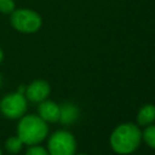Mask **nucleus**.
<instances>
[{
    "label": "nucleus",
    "mask_w": 155,
    "mask_h": 155,
    "mask_svg": "<svg viewBox=\"0 0 155 155\" xmlns=\"http://www.w3.org/2000/svg\"><path fill=\"white\" fill-rule=\"evenodd\" d=\"M142 132L132 122L119 125L110 134V145L113 150L121 155L133 153L140 144Z\"/></svg>",
    "instance_id": "f257e3e1"
},
{
    "label": "nucleus",
    "mask_w": 155,
    "mask_h": 155,
    "mask_svg": "<svg viewBox=\"0 0 155 155\" xmlns=\"http://www.w3.org/2000/svg\"><path fill=\"white\" fill-rule=\"evenodd\" d=\"M48 127L46 121L36 115L22 116L17 127V136L21 138L23 144L35 145L45 139L47 136Z\"/></svg>",
    "instance_id": "f03ea898"
},
{
    "label": "nucleus",
    "mask_w": 155,
    "mask_h": 155,
    "mask_svg": "<svg viewBox=\"0 0 155 155\" xmlns=\"http://www.w3.org/2000/svg\"><path fill=\"white\" fill-rule=\"evenodd\" d=\"M11 25L21 33H35L41 27V17L29 8H18L11 13Z\"/></svg>",
    "instance_id": "7ed1b4c3"
},
{
    "label": "nucleus",
    "mask_w": 155,
    "mask_h": 155,
    "mask_svg": "<svg viewBox=\"0 0 155 155\" xmlns=\"http://www.w3.org/2000/svg\"><path fill=\"white\" fill-rule=\"evenodd\" d=\"M47 145V151L50 155H75L76 140L68 131H56L50 137Z\"/></svg>",
    "instance_id": "20e7f679"
},
{
    "label": "nucleus",
    "mask_w": 155,
    "mask_h": 155,
    "mask_svg": "<svg viewBox=\"0 0 155 155\" xmlns=\"http://www.w3.org/2000/svg\"><path fill=\"white\" fill-rule=\"evenodd\" d=\"M0 110L2 115L8 119H19L27 110V98L24 93L13 92L5 96L0 102Z\"/></svg>",
    "instance_id": "39448f33"
},
{
    "label": "nucleus",
    "mask_w": 155,
    "mask_h": 155,
    "mask_svg": "<svg viewBox=\"0 0 155 155\" xmlns=\"http://www.w3.org/2000/svg\"><path fill=\"white\" fill-rule=\"evenodd\" d=\"M50 85L44 80H35L25 87V98L30 102L40 103L45 101L50 94Z\"/></svg>",
    "instance_id": "423d86ee"
},
{
    "label": "nucleus",
    "mask_w": 155,
    "mask_h": 155,
    "mask_svg": "<svg viewBox=\"0 0 155 155\" xmlns=\"http://www.w3.org/2000/svg\"><path fill=\"white\" fill-rule=\"evenodd\" d=\"M39 116L46 122L59 121V105L52 101H42L38 108Z\"/></svg>",
    "instance_id": "0eeeda50"
},
{
    "label": "nucleus",
    "mask_w": 155,
    "mask_h": 155,
    "mask_svg": "<svg viewBox=\"0 0 155 155\" xmlns=\"http://www.w3.org/2000/svg\"><path fill=\"white\" fill-rule=\"evenodd\" d=\"M79 117V108L73 103H64L59 107V121L64 125L73 124Z\"/></svg>",
    "instance_id": "6e6552de"
},
{
    "label": "nucleus",
    "mask_w": 155,
    "mask_h": 155,
    "mask_svg": "<svg viewBox=\"0 0 155 155\" xmlns=\"http://www.w3.org/2000/svg\"><path fill=\"white\" fill-rule=\"evenodd\" d=\"M155 121V105L145 104L143 105L137 115V122L140 126H148Z\"/></svg>",
    "instance_id": "1a4fd4ad"
},
{
    "label": "nucleus",
    "mask_w": 155,
    "mask_h": 155,
    "mask_svg": "<svg viewBox=\"0 0 155 155\" xmlns=\"http://www.w3.org/2000/svg\"><path fill=\"white\" fill-rule=\"evenodd\" d=\"M142 138L150 148L155 149V125H148L142 133Z\"/></svg>",
    "instance_id": "9d476101"
},
{
    "label": "nucleus",
    "mask_w": 155,
    "mask_h": 155,
    "mask_svg": "<svg viewBox=\"0 0 155 155\" xmlns=\"http://www.w3.org/2000/svg\"><path fill=\"white\" fill-rule=\"evenodd\" d=\"M23 147V142L21 140V138L18 136L16 137H10L7 140H6V148L8 151L11 153H18Z\"/></svg>",
    "instance_id": "9b49d317"
},
{
    "label": "nucleus",
    "mask_w": 155,
    "mask_h": 155,
    "mask_svg": "<svg viewBox=\"0 0 155 155\" xmlns=\"http://www.w3.org/2000/svg\"><path fill=\"white\" fill-rule=\"evenodd\" d=\"M15 11V0H0V12L11 15Z\"/></svg>",
    "instance_id": "f8f14e48"
},
{
    "label": "nucleus",
    "mask_w": 155,
    "mask_h": 155,
    "mask_svg": "<svg viewBox=\"0 0 155 155\" xmlns=\"http://www.w3.org/2000/svg\"><path fill=\"white\" fill-rule=\"evenodd\" d=\"M25 155H50V154H48V151H47L45 148H42V147L35 144V145H31V147L27 150Z\"/></svg>",
    "instance_id": "ddd939ff"
},
{
    "label": "nucleus",
    "mask_w": 155,
    "mask_h": 155,
    "mask_svg": "<svg viewBox=\"0 0 155 155\" xmlns=\"http://www.w3.org/2000/svg\"><path fill=\"white\" fill-rule=\"evenodd\" d=\"M2 58H4V52H2V50L0 48V63H1V61H2Z\"/></svg>",
    "instance_id": "4468645a"
},
{
    "label": "nucleus",
    "mask_w": 155,
    "mask_h": 155,
    "mask_svg": "<svg viewBox=\"0 0 155 155\" xmlns=\"http://www.w3.org/2000/svg\"><path fill=\"white\" fill-rule=\"evenodd\" d=\"M0 86H1V76H0Z\"/></svg>",
    "instance_id": "2eb2a0df"
},
{
    "label": "nucleus",
    "mask_w": 155,
    "mask_h": 155,
    "mask_svg": "<svg viewBox=\"0 0 155 155\" xmlns=\"http://www.w3.org/2000/svg\"><path fill=\"white\" fill-rule=\"evenodd\" d=\"M0 155H2V151H1V150H0Z\"/></svg>",
    "instance_id": "dca6fc26"
},
{
    "label": "nucleus",
    "mask_w": 155,
    "mask_h": 155,
    "mask_svg": "<svg viewBox=\"0 0 155 155\" xmlns=\"http://www.w3.org/2000/svg\"><path fill=\"white\" fill-rule=\"evenodd\" d=\"M78 155H86V154H78Z\"/></svg>",
    "instance_id": "f3484780"
}]
</instances>
